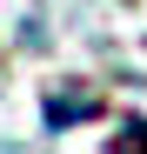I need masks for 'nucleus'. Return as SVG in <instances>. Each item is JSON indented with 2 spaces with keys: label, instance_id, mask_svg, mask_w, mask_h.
Segmentation results:
<instances>
[{
  "label": "nucleus",
  "instance_id": "obj_2",
  "mask_svg": "<svg viewBox=\"0 0 147 154\" xmlns=\"http://www.w3.org/2000/svg\"><path fill=\"white\" fill-rule=\"evenodd\" d=\"M114 147H147V121H120V134H114Z\"/></svg>",
  "mask_w": 147,
  "mask_h": 154
},
{
  "label": "nucleus",
  "instance_id": "obj_1",
  "mask_svg": "<svg viewBox=\"0 0 147 154\" xmlns=\"http://www.w3.org/2000/svg\"><path fill=\"white\" fill-rule=\"evenodd\" d=\"M87 114H100V94H54L47 100V127H67V121H87Z\"/></svg>",
  "mask_w": 147,
  "mask_h": 154
}]
</instances>
